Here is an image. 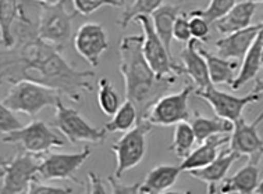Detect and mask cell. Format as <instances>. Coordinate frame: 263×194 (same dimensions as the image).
<instances>
[{
    "instance_id": "19",
    "label": "cell",
    "mask_w": 263,
    "mask_h": 194,
    "mask_svg": "<svg viewBox=\"0 0 263 194\" xmlns=\"http://www.w3.org/2000/svg\"><path fill=\"white\" fill-rule=\"evenodd\" d=\"M226 143H230V136H221V135H215L206 139L205 142L199 143L198 148L190 153L185 158H182V162L180 164L182 172L184 170L190 172L192 169L209 165L219 156V148L224 146Z\"/></svg>"
},
{
    "instance_id": "7",
    "label": "cell",
    "mask_w": 263,
    "mask_h": 194,
    "mask_svg": "<svg viewBox=\"0 0 263 194\" xmlns=\"http://www.w3.org/2000/svg\"><path fill=\"white\" fill-rule=\"evenodd\" d=\"M54 128L71 143H95L101 144L106 140L107 129L95 128L77 110L63 104L62 100L56 104Z\"/></svg>"
},
{
    "instance_id": "40",
    "label": "cell",
    "mask_w": 263,
    "mask_h": 194,
    "mask_svg": "<svg viewBox=\"0 0 263 194\" xmlns=\"http://www.w3.org/2000/svg\"><path fill=\"white\" fill-rule=\"evenodd\" d=\"M31 2H36V3H48V5H54V3H59L62 0H31Z\"/></svg>"
},
{
    "instance_id": "11",
    "label": "cell",
    "mask_w": 263,
    "mask_h": 194,
    "mask_svg": "<svg viewBox=\"0 0 263 194\" xmlns=\"http://www.w3.org/2000/svg\"><path fill=\"white\" fill-rule=\"evenodd\" d=\"M91 153V147L85 146L78 153H52L42 157L38 168V179H72L78 185H82L74 175L80 169V166L89 158Z\"/></svg>"
},
{
    "instance_id": "32",
    "label": "cell",
    "mask_w": 263,
    "mask_h": 194,
    "mask_svg": "<svg viewBox=\"0 0 263 194\" xmlns=\"http://www.w3.org/2000/svg\"><path fill=\"white\" fill-rule=\"evenodd\" d=\"M71 5L74 11L81 15H91L105 6L110 7H120L121 2L120 0H71Z\"/></svg>"
},
{
    "instance_id": "3",
    "label": "cell",
    "mask_w": 263,
    "mask_h": 194,
    "mask_svg": "<svg viewBox=\"0 0 263 194\" xmlns=\"http://www.w3.org/2000/svg\"><path fill=\"white\" fill-rule=\"evenodd\" d=\"M58 90L39 85L36 82L18 81L11 85L9 93L2 100V104L7 105L15 113L36 117L46 107H56L60 101Z\"/></svg>"
},
{
    "instance_id": "24",
    "label": "cell",
    "mask_w": 263,
    "mask_h": 194,
    "mask_svg": "<svg viewBox=\"0 0 263 194\" xmlns=\"http://www.w3.org/2000/svg\"><path fill=\"white\" fill-rule=\"evenodd\" d=\"M21 9L23 5L18 0H0V33L3 50L14 48V25L18 21Z\"/></svg>"
},
{
    "instance_id": "8",
    "label": "cell",
    "mask_w": 263,
    "mask_h": 194,
    "mask_svg": "<svg viewBox=\"0 0 263 194\" xmlns=\"http://www.w3.org/2000/svg\"><path fill=\"white\" fill-rule=\"evenodd\" d=\"M134 21L141 25L144 31V54L155 74L160 78L168 75H182L184 68L174 62L173 54L166 49L160 36L156 33L148 15H139Z\"/></svg>"
},
{
    "instance_id": "33",
    "label": "cell",
    "mask_w": 263,
    "mask_h": 194,
    "mask_svg": "<svg viewBox=\"0 0 263 194\" xmlns=\"http://www.w3.org/2000/svg\"><path fill=\"white\" fill-rule=\"evenodd\" d=\"M21 128H23V123L17 118L15 111H13L5 104L0 105V132L2 135L15 132Z\"/></svg>"
},
{
    "instance_id": "38",
    "label": "cell",
    "mask_w": 263,
    "mask_h": 194,
    "mask_svg": "<svg viewBox=\"0 0 263 194\" xmlns=\"http://www.w3.org/2000/svg\"><path fill=\"white\" fill-rule=\"evenodd\" d=\"M88 180H89V186H88L86 193H106L103 180L96 175V174H93V172H88Z\"/></svg>"
},
{
    "instance_id": "22",
    "label": "cell",
    "mask_w": 263,
    "mask_h": 194,
    "mask_svg": "<svg viewBox=\"0 0 263 194\" xmlns=\"http://www.w3.org/2000/svg\"><path fill=\"white\" fill-rule=\"evenodd\" d=\"M259 185V168L258 164L248 161L238 172L229 179L221 180L219 187L220 193H242L249 194L255 193V190Z\"/></svg>"
},
{
    "instance_id": "39",
    "label": "cell",
    "mask_w": 263,
    "mask_h": 194,
    "mask_svg": "<svg viewBox=\"0 0 263 194\" xmlns=\"http://www.w3.org/2000/svg\"><path fill=\"white\" fill-rule=\"evenodd\" d=\"M252 92H255V93H263V79H258V81H256Z\"/></svg>"
},
{
    "instance_id": "20",
    "label": "cell",
    "mask_w": 263,
    "mask_h": 194,
    "mask_svg": "<svg viewBox=\"0 0 263 194\" xmlns=\"http://www.w3.org/2000/svg\"><path fill=\"white\" fill-rule=\"evenodd\" d=\"M182 172L180 165L160 164L151 169L144 182H141L139 193H168V190L176 185L178 176Z\"/></svg>"
},
{
    "instance_id": "2",
    "label": "cell",
    "mask_w": 263,
    "mask_h": 194,
    "mask_svg": "<svg viewBox=\"0 0 263 194\" xmlns=\"http://www.w3.org/2000/svg\"><path fill=\"white\" fill-rule=\"evenodd\" d=\"M120 72L124 78L125 99L138 110L139 119H146L149 111L172 86L176 76H158L144 54V35H129L120 42Z\"/></svg>"
},
{
    "instance_id": "17",
    "label": "cell",
    "mask_w": 263,
    "mask_h": 194,
    "mask_svg": "<svg viewBox=\"0 0 263 194\" xmlns=\"http://www.w3.org/2000/svg\"><path fill=\"white\" fill-rule=\"evenodd\" d=\"M198 46H199V40L192 38L185 45V48L180 52V57H181L184 74L191 78L196 89H206L208 86L212 85V81L205 57L199 53Z\"/></svg>"
},
{
    "instance_id": "35",
    "label": "cell",
    "mask_w": 263,
    "mask_h": 194,
    "mask_svg": "<svg viewBox=\"0 0 263 194\" xmlns=\"http://www.w3.org/2000/svg\"><path fill=\"white\" fill-rule=\"evenodd\" d=\"M190 14V28H191L192 38L198 39L199 42H208L209 40V32H211V24L203 17L198 14Z\"/></svg>"
},
{
    "instance_id": "29",
    "label": "cell",
    "mask_w": 263,
    "mask_h": 194,
    "mask_svg": "<svg viewBox=\"0 0 263 194\" xmlns=\"http://www.w3.org/2000/svg\"><path fill=\"white\" fill-rule=\"evenodd\" d=\"M98 88H99V92H98L99 107L107 117H113L117 113V110L120 109V105L123 104L120 100L119 93L116 92L107 78H101L98 82Z\"/></svg>"
},
{
    "instance_id": "1",
    "label": "cell",
    "mask_w": 263,
    "mask_h": 194,
    "mask_svg": "<svg viewBox=\"0 0 263 194\" xmlns=\"http://www.w3.org/2000/svg\"><path fill=\"white\" fill-rule=\"evenodd\" d=\"M14 48L2 53V81L13 85L18 81L36 82L58 90L78 103L82 93L92 92L93 71H81L70 66L52 43L38 35V24H34L21 9L14 25Z\"/></svg>"
},
{
    "instance_id": "31",
    "label": "cell",
    "mask_w": 263,
    "mask_h": 194,
    "mask_svg": "<svg viewBox=\"0 0 263 194\" xmlns=\"http://www.w3.org/2000/svg\"><path fill=\"white\" fill-rule=\"evenodd\" d=\"M234 6L235 0H211L205 10H194L191 14L201 15L209 24H215L217 19L224 17Z\"/></svg>"
},
{
    "instance_id": "30",
    "label": "cell",
    "mask_w": 263,
    "mask_h": 194,
    "mask_svg": "<svg viewBox=\"0 0 263 194\" xmlns=\"http://www.w3.org/2000/svg\"><path fill=\"white\" fill-rule=\"evenodd\" d=\"M163 2L164 0H134L131 6L127 7L124 13L121 14L119 25L124 29L128 27L131 21H134L139 15H152L163 5Z\"/></svg>"
},
{
    "instance_id": "27",
    "label": "cell",
    "mask_w": 263,
    "mask_h": 194,
    "mask_svg": "<svg viewBox=\"0 0 263 194\" xmlns=\"http://www.w3.org/2000/svg\"><path fill=\"white\" fill-rule=\"evenodd\" d=\"M138 122V110L133 101L125 99L124 103L117 110V113L111 117L109 122L106 123L105 128L107 129V132H127L129 129L134 128Z\"/></svg>"
},
{
    "instance_id": "34",
    "label": "cell",
    "mask_w": 263,
    "mask_h": 194,
    "mask_svg": "<svg viewBox=\"0 0 263 194\" xmlns=\"http://www.w3.org/2000/svg\"><path fill=\"white\" fill-rule=\"evenodd\" d=\"M173 38L182 43H188L192 39L188 13H180L177 15V18L174 21V27H173Z\"/></svg>"
},
{
    "instance_id": "26",
    "label": "cell",
    "mask_w": 263,
    "mask_h": 194,
    "mask_svg": "<svg viewBox=\"0 0 263 194\" xmlns=\"http://www.w3.org/2000/svg\"><path fill=\"white\" fill-rule=\"evenodd\" d=\"M178 14H180V7L173 5H162L152 14V24L155 27V31L170 53H172V40L174 39L173 27Z\"/></svg>"
},
{
    "instance_id": "36",
    "label": "cell",
    "mask_w": 263,
    "mask_h": 194,
    "mask_svg": "<svg viewBox=\"0 0 263 194\" xmlns=\"http://www.w3.org/2000/svg\"><path fill=\"white\" fill-rule=\"evenodd\" d=\"M74 190L70 187H58V186H50V185H43L41 183V180L36 178L31 182L29 185L28 193L31 194H67L72 193Z\"/></svg>"
},
{
    "instance_id": "47",
    "label": "cell",
    "mask_w": 263,
    "mask_h": 194,
    "mask_svg": "<svg viewBox=\"0 0 263 194\" xmlns=\"http://www.w3.org/2000/svg\"><path fill=\"white\" fill-rule=\"evenodd\" d=\"M262 156H263V147H262Z\"/></svg>"
},
{
    "instance_id": "44",
    "label": "cell",
    "mask_w": 263,
    "mask_h": 194,
    "mask_svg": "<svg viewBox=\"0 0 263 194\" xmlns=\"http://www.w3.org/2000/svg\"><path fill=\"white\" fill-rule=\"evenodd\" d=\"M120 2H121V5H124V2H125V0H120Z\"/></svg>"
},
{
    "instance_id": "25",
    "label": "cell",
    "mask_w": 263,
    "mask_h": 194,
    "mask_svg": "<svg viewBox=\"0 0 263 194\" xmlns=\"http://www.w3.org/2000/svg\"><path fill=\"white\" fill-rule=\"evenodd\" d=\"M194 118L191 121L192 128L195 132L196 142L202 143L206 139L212 138L215 135H229L234 129V122L229 119L221 118L216 115L215 118H206L201 113H194Z\"/></svg>"
},
{
    "instance_id": "12",
    "label": "cell",
    "mask_w": 263,
    "mask_h": 194,
    "mask_svg": "<svg viewBox=\"0 0 263 194\" xmlns=\"http://www.w3.org/2000/svg\"><path fill=\"white\" fill-rule=\"evenodd\" d=\"M194 93L198 97L205 100L213 109V113L217 117L229 119L233 122L242 117V111L247 105L256 103L262 99V93H255V92H251L249 95L242 96V97L230 95L223 90L216 89L213 83L208 86L206 89H195Z\"/></svg>"
},
{
    "instance_id": "15",
    "label": "cell",
    "mask_w": 263,
    "mask_h": 194,
    "mask_svg": "<svg viewBox=\"0 0 263 194\" xmlns=\"http://www.w3.org/2000/svg\"><path fill=\"white\" fill-rule=\"evenodd\" d=\"M259 32H260V24H255L249 25L248 28L226 35L215 43L217 56L227 60H237V61L242 60Z\"/></svg>"
},
{
    "instance_id": "45",
    "label": "cell",
    "mask_w": 263,
    "mask_h": 194,
    "mask_svg": "<svg viewBox=\"0 0 263 194\" xmlns=\"http://www.w3.org/2000/svg\"><path fill=\"white\" fill-rule=\"evenodd\" d=\"M66 2H67V3H71V0H66Z\"/></svg>"
},
{
    "instance_id": "14",
    "label": "cell",
    "mask_w": 263,
    "mask_h": 194,
    "mask_svg": "<svg viewBox=\"0 0 263 194\" xmlns=\"http://www.w3.org/2000/svg\"><path fill=\"white\" fill-rule=\"evenodd\" d=\"M74 48L91 67L99 66L102 54L109 48V39L105 28L96 23L81 25L74 35Z\"/></svg>"
},
{
    "instance_id": "43",
    "label": "cell",
    "mask_w": 263,
    "mask_h": 194,
    "mask_svg": "<svg viewBox=\"0 0 263 194\" xmlns=\"http://www.w3.org/2000/svg\"><path fill=\"white\" fill-rule=\"evenodd\" d=\"M260 31L263 32V23H260Z\"/></svg>"
},
{
    "instance_id": "18",
    "label": "cell",
    "mask_w": 263,
    "mask_h": 194,
    "mask_svg": "<svg viewBox=\"0 0 263 194\" xmlns=\"http://www.w3.org/2000/svg\"><path fill=\"white\" fill-rule=\"evenodd\" d=\"M256 5L258 3L251 2V0H244V2L235 3L234 7L230 10L224 17L217 19L213 24L215 29L221 35H229V33L248 28L249 25H252L251 21H252V17L256 11Z\"/></svg>"
},
{
    "instance_id": "42",
    "label": "cell",
    "mask_w": 263,
    "mask_h": 194,
    "mask_svg": "<svg viewBox=\"0 0 263 194\" xmlns=\"http://www.w3.org/2000/svg\"><path fill=\"white\" fill-rule=\"evenodd\" d=\"M251 2H255V3H263V0H251Z\"/></svg>"
},
{
    "instance_id": "16",
    "label": "cell",
    "mask_w": 263,
    "mask_h": 194,
    "mask_svg": "<svg viewBox=\"0 0 263 194\" xmlns=\"http://www.w3.org/2000/svg\"><path fill=\"white\" fill-rule=\"evenodd\" d=\"M239 157L241 156L233 152L231 148H226L219 153V156L216 157L209 165L190 170V175L208 183V193H217V183L226 179L227 172Z\"/></svg>"
},
{
    "instance_id": "5",
    "label": "cell",
    "mask_w": 263,
    "mask_h": 194,
    "mask_svg": "<svg viewBox=\"0 0 263 194\" xmlns=\"http://www.w3.org/2000/svg\"><path fill=\"white\" fill-rule=\"evenodd\" d=\"M41 164L38 154L20 150L14 157L2 161V193H28L29 185L38 178Z\"/></svg>"
},
{
    "instance_id": "37",
    "label": "cell",
    "mask_w": 263,
    "mask_h": 194,
    "mask_svg": "<svg viewBox=\"0 0 263 194\" xmlns=\"http://www.w3.org/2000/svg\"><path fill=\"white\" fill-rule=\"evenodd\" d=\"M107 182L111 187V193L115 194H134L139 193V187H141V183L137 182L134 185H121L119 182V178L116 176H109L107 178Z\"/></svg>"
},
{
    "instance_id": "21",
    "label": "cell",
    "mask_w": 263,
    "mask_h": 194,
    "mask_svg": "<svg viewBox=\"0 0 263 194\" xmlns=\"http://www.w3.org/2000/svg\"><path fill=\"white\" fill-rule=\"evenodd\" d=\"M263 68V32L260 31L259 35L249 48L248 53L242 58V64L239 68V74L235 76L234 82L231 83V89L238 90L247 85L249 81H252L258 72Z\"/></svg>"
},
{
    "instance_id": "28",
    "label": "cell",
    "mask_w": 263,
    "mask_h": 194,
    "mask_svg": "<svg viewBox=\"0 0 263 194\" xmlns=\"http://www.w3.org/2000/svg\"><path fill=\"white\" fill-rule=\"evenodd\" d=\"M196 138L194 128L188 121L178 122L173 133V142L168 146V152L174 153L178 158H185L192 152V147L195 144Z\"/></svg>"
},
{
    "instance_id": "46",
    "label": "cell",
    "mask_w": 263,
    "mask_h": 194,
    "mask_svg": "<svg viewBox=\"0 0 263 194\" xmlns=\"http://www.w3.org/2000/svg\"><path fill=\"white\" fill-rule=\"evenodd\" d=\"M178 2H185V0H178Z\"/></svg>"
},
{
    "instance_id": "6",
    "label": "cell",
    "mask_w": 263,
    "mask_h": 194,
    "mask_svg": "<svg viewBox=\"0 0 263 194\" xmlns=\"http://www.w3.org/2000/svg\"><path fill=\"white\" fill-rule=\"evenodd\" d=\"M38 35L43 40L63 50L71 38V21L74 14L67 9V2L62 0L54 5L38 3Z\"/></svg>"
},
{
    "instance_id": "13",
    "label": "cell",
    "mask_w": 263,
    "mask_h": 194,
    "mask_svg": "<svg viewBox=\"0 0 263 194\" xmlns=\"http://www.w3.org/2000/svg\"><path fill=\"white\" fill-rule=\"evenodd\" d=\"M262 122L263 111L251 123L241 117L234 121V129L230 136V148L241 157H249V161L255 164H259L262 158L263 139L258 133V126Z\"/></svg>"
},
{
    "instance_id": "9",
    "label": "cell",
    "mask_w": 263,
    "mask_h": 194,
    "mask_svg": "<svg viewBox=\"0 0 263 194\" xmlns=\"http://www.w3.org/2000/svg\"><path fill=\"white\" fill-rule=\"evenodd\" d=\"M2 142L7 144H18L21 150L32 154H42L53 147L64 146V140L59 138L58 133L53 132L48 123L41 119H34L27 126L3 135Z\"/></svg>"
},
{
    "instance_id": "41",
    "label": "cell",
    "mask_w": 263,
    "mask_h": 194,
    "mask_svg": "<svg viewBox=\"0 0 263 194\" xmlns=\"http://www.w3.org/2000/svg\"><path fill=\"white\" fill-rule=\"evenodd\" d=\"M255 193L263 194V179L259 182V185H258V187H256V190H255Z\"/></svg>"
},
{
    "instance_id": "10",
    "label": "cell",
    "mask_w": 263,
    "mask_h": 194,
    "mask_svg": "<svg viewBox=\"0 0 263 194\" xmlns=\"http://www.w3.org/2000/svg\"><path fill=\"white\" fill-rule=\"evenodd\" d=\"M194 90L195 86L187 83L177 93L162 96L149 111L146 121L152 123L153 126H172L182 121H188L191 117L188 99Z\"/></svg>"
},
{
    "instance_id": "4",
    "label": "cell",
    "mask_w": 263,
    "mask_h": 194,
    "mask_svg": "<svg viewBox=\"0 0 263 194\" xmlns=\"http://www.w3.org/2000/svg\"><path fill=\"white\" fill-rule=\"evenodd\" d=\"M152 123L139 119L134 128L129 129L111 146L116 157V178H121L125 172L139 165L146 154V135L152 131Z\"/></svg>"
},
{
    "instance_id": "23",
    "label": "cell",
    "mask_w": 263,
    "mask_h": 194,
    "mask_svg": "<svg viewBox=\"0 0 263 194\" xmlns=\"http://www.w3.org/2000/svg\"><path fill=\"white\" fill-rule=\"evenodd\" d=\"M199 53L205 57L208 70H209V76L213 85H230L234 82L235 68L238 67L237 60H227L223 57L213 54L208 52L206 49L198 46Z\"/></svg>"
}]
</instances>
